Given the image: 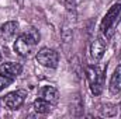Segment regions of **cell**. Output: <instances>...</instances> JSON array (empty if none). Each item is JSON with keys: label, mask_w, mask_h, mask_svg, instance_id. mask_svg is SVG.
I'll return each mask as SVG.
<instances>
[{"label": "cell", "mask_w": 121, "mask_h": 119, "mask_svg": "<svg viewBox=\"0 0 121 119\" xmlns=\"http://www.w3.org/2000/svg\"><path fill=\"white\" fill-rule=\"evenodd\" d=\"M39 32L35 28H28L24 31L23 34H20L16 38L14 42V52L21 56V58H30L31 55L35 52V48L39 42Z\"/></svg>", "instance_id": "1"}, {"label": "cell", "mask_w": 121, "mask_h": 119, "mask_svg": "<svg viewBox=\"0 0 121 119\" xmlns=\"http://www.w3.org/2000/svg\"><path fill=\"white\" fill-rule=\"evenodd\" d=\"M120 20H121V0L116 1L108 8V11L104 14V17L100 23V32L104 34V35H108L114 30V27L120 23Z\"/></svg>", "instance_id": "2"}, {"label": "cell", "mask_w": 121, "mask_h": 119, "mask_svg": "<svg viewBox=\"0 0 121 119\" xmlns=\"http://www.w3.org/2000/svg\"><path fill=\"white\" fill-rule=\"evenodd\" d=\"M86 79L89 81L91 94L100 95L104 88V70L99 66H87L86 67Z\"/></svg>", "instance_id": "3"}, {"label": "cell", "mask_w": 121, "mask_h": 119, "mask_svg": "<svg viewBox=\"0 0 121 119\" xmlns=\"http://www.w3.org/2000/svg\"><path fill=\"white\" fill-rule=\"evenodd\" d=\"M35 59L37 62L42 66V67H47V69H56L58 67V63H59V55L55 49H51V48H41L37 53H35Z\"/></svg>", "instance_id": "4"}, {"label": "cell", "mask_w": 121, "mask_h": 119, "mask_svg": "<svg viewBox=\"0 0 121 119\" xmlns=\"http://www.w3.org/2000/svg\"><path fill=\"white\" fill-rule=\"evenodd\" d=\"M26 98H27V91L26 90H17V91L9 92L7 95H4L3 97V102H4V105L9 109L14 111V109H18L24 104Z\"/></svg>", "instance_id": "5"}, {"label": "cell", "mask_w": 121, "mask_h": 119, "mask_svg": "<svg viewBox=\"0 0 121 119\" xmlns=\"http://www.w3.org/2000/svg\"><path fill=\"white\" fill-rule=\"evenodd\" d=\"M23 73V64L16 63V62H7L0 64V76L7 77L10 80H14Z\"/></svg>", "instance_id": "6"}, {"label": "cell", "mask_w": 121, "mask_h": 119, "mask_svg": "<svg viewBox=\"0 0 121 119\" xmlns=\"http://www.w3.org/2000/svg\"><path fill=\"white\" fill-rule=\"evenodd\" d=\"M106 49H107V42H106V39L101 38V36H97V38L91 42V45H90V56H91V59L94 60V62H99V60L103 58Z\"/></svg>", "instance_id": "7"}, {"label": "cell", "mask_w": 121, "mask_h": 119, "mask_svg": "<svg viewBox=\"0 0 121 119\" xmlns=\"http://www.w3.org/2000/svg\"><path fill=\"white\" fill-rule=\"evenodd\" d=\"M18 31H20V25H18V23H16V21H7V23H4V24L1 25V28H0V32H1L3 39L7 41V42L16 39V38L18 36Z\"/></svg>", "instance_id": "8"}, {"label": "cell", "mask_w": 121, "mask_h": 119, "mask_svg": "<svg viewBox=\"0 0 121 119\" xmlns=\"http://www.w3.org/2000/svg\"><path fill=\"white\" fill-rule=\"evenodd\" d=\"M110 92L111 94H120L121 92V64H118L111 76V80H110Z\"/></svg>", "instance_id": "9"}, {"label": "cell", "mask_w": 121, "mask_h": 119, "mask_svg": "<svg viewBox=\"0 0 121 119\" xmlns=\"http://www.w3.org/2000/svg\"><path fill=\"white\" fill-rule=\"evenodd\" d=\"M39 97L44 98L45 101H48L49 104L58 102V91L55 87H51V86H45L39 90Z\"/></svg>", "instance_id": "10"}, {"label": "cell", "mask_w": 121, "mask_h": 119, "mask_svg": "<svg viewBox=\"0 0 121 119\" xmlns=\"http://www.w3.org/2000/svg\"><path fill=\"white\" fill-rule=\"evenodd\" d=\"M32 107H34L35 112H38V114H42V115H47V114H49V112H51L52 104H49L48 101H45L44 98H41V97H39V98H37V99L34 101Z\"/></svg>", "instance_id": "11"}, {"label": "cell", "mask_w": 121, "mask_h": 119, "mask_svg": "<svg viewBox=\"0 0 121 119\" xmlns=\"http://www.w3.org/2000/svg\"><path fill=\"white\" fill-rule=\"evenodd\" d=\"M100 111H101V115H103V116H116L117 112H118L117 107H116V105H111V104L103 105V108H101Z\"/></svg>", "instance_id": "12"}, {"label": "cell", "mask_w": 121, "mask_h": 119, "mask_svg": "<svg viewBox=\"0 0 121 119\" xmlns=\"http://www.w3.org/2000/svg\"><path fill=\"white\" fill-rule=\"evenodd\" d=\"M11 81L13 80H10V79H7V77H3V76H0V91L4 88H7L10 84H11Z\"/></svg>", "instance_id": "13"}, {"label": "cell", "mask_w": 121, "mask_h": 119, "mask_svg": "<svg viewBox=\"0 0 121 119\" xmlns=\"http://www.w3.org/2000/svg\"><path fill=\"white\" fill-rule=\"evenodd\" d=\"M0 60H1V53H0Z\"/></svg>", "instance_id": "14"}, {"label": "cell", "mask_w": 121, "mask_h": 119, "mask_svg": "<svg viewBox=\"0 0 121 119\" xmlns=\"http://www.w3.org/2000/svg\"><path fill=\"white\" fill-rule=\"evenodd\" d=\"M120 108H121V104H120Z\"/></svg>", "instance_id": "15"}]
</instances>
